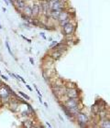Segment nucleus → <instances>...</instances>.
<instances>
[{
	"label": "nucleus",
	"instance_id": "1",
	"mask_svg": "<svg viewBox=\"0 0 110 128\" xmlns=\"http://www.w3.org/2000/svg\"><path fill=\"white\" fill-rule=\"evenodd\" d=\"M74 120L77 123L78 126L80 127H87L89 126V123H90V118L85 112H83V111H81L74 116Z\"/></svg>",
	"mask_w": 110,
	"mask_h": 128
},
{
	"label": "nucleus",
	"instance_id": "2",
	"mask_svg": "<svg viewBox=\"0 0 110 128\" xmlns=\"http://www.w3.org/2000/svg\"><path fill=\"white\" fill-rule=\"evenodd\" d=\"M75 30H76V23L73 20H71L67 24H65L64 26L62 27V33L64 37L73 36L75 33Z\"/></svg>",
	"mask_w": 110,
	"mask_h": 128
},
{
	"label": "nucleus",
	"instance_id": "3",
	"mask_svg": "<svg viewBox=\"0 0 110 128\" xmlns=\"http://www.w3.org/2000/svg\"><path fill=\"white\" fill-rule=\"evenodd\" d=\"M64 106H66L68 109L71 108H75V107L82 106V100L81 97L77 98H65V100L62 102Z\"/></svg>",
	"mask_w": 110,
	"mask_h": 128
},
{
	"label": "nucleus",
	"instance_id": "4",
	"mask_svg": "<svg viewBox=\"0 0 110 128\" xmlns=\"http://www.w3.org/2000/svg\"><path fill=\"white\" fill-rule=\"evenodd\" d=\"M11 95L5 86L3 85L0 87V102L2 104H8L11 100Z\"/></svg>",
	"mask_w": 110,
	"mask_h": 128
},
{
	"label": "nucleus",
	"instance_id": "5",
	"mask_svg": "<svg viewBox=\"0 0 110 128\" xmlns=\"http://www.w3.org/2000/svg\"><path fill=\"white\" fill-rule=\"evenodd\" d=\"M65 98H77L81 97V91L78 89V87L73 88H65L64 96Z\"/></svg>",
	"mask_w": 110,
	"mask_h": 128
},
{
	"label": "nucleus",
	"instance_id": "6",
	"mask_svg": "<svg viewBox=\"0 0 110 128\" xmlns=\"http://www.w3.org/2000/svg\"><path fill=\"white\" fill-rule=\"evenodd\" d=\"M40 11H41V16H49V12H50L49 1H47V0H41L40 2Z\"/></svg>",
	"mask_w": 110,
	"mask_h": 128
},
{
	"label": "nucleus",
	"instance_id": "7",
	"mask_svg": "<svg viewBox=\"0 0 110 128\" xmlns=\"http://www.w3.org/2000/svg\"><path fill=\"white\" fill-rule=\"evenodd\" d=\"M68 19L73 18L71 16V12H69L67 10V8H66V9H63V10L61 11V13H60V15L58 16V18H57V22L59 23V22L65 21V20H68Z\"/></svg>",
	"mask_w": 110,
	"mask_h": 128
},
{
	"label": "nucleus",
	"instance_id": "8",
	"mask_svg": "<svg viewBox=\"0 0 110 128\" xmlns=\"http://www.w3.org/2000/svg\"><path fill=\"white\" fill-rule=\"evenodd\" d=\"M31 10H32V14H31L32 18H39V16L41 15L40 2L34 3V4L31 6Z\"/></svg>",
	"mask_w": 110,
	"mask_h": 128
},
{
	"label": "nucleus",
	"instance_id": "9",
	"mask_svg": "<svg viewBox=\"0 0 110 128\" xmlns=\"http://www.w3.org/2000/svg\"><path fill=\"white\" fill-rule=\"evenodd\" d=\"M27 5V0H16L14 2L13 6H15L16 10L18 11V13H21L22 9L25 8V6Z\"/></svg>",
	"mask_w": 110,
	"mask_h": 128
},
{
	"label": "nucleus",
	"instance_id": "10",
	"mask_svg": "<svg viewBox=\"0 0 110 128\" xmlns=\"http://www.w3.org/2000/svg\"><path fill=\"white\" fill-rule=\"evenodd\" d=\"M63 54L62 51L58 50H51V53H50V58L52 60H58L63 56Z\"/></svg>",
	"mask_w": 110,
	"mask_h": 128
},
{
	"label": "nucleus",
	"instance_id": "11",
	"mask_svg": "<svg viewBox=\"0 0 110 128\" xmlns=\"http://www.w3.org/2000/svg\"><path fill=\"white\" fill-rule=\"evenodd\" d=\"M61 109L63 111V112L65 114V115L67 116L69 119H72V120H74V116H73L72 114L70 112V111H69V109H68L67 107L66 106H64L63 105V104H61Z\"/></svg>",
	"mask_w": 110,
	"mask_h": 128
},
{
	"label": "nucleus",
	"instance_id": "12",
	"mask_svg": "<svg viewBox=\"0 0 110 128\" xmlns=\"http://www.w3.org/2000/svg\"><path fill=\"white\" fill-rule=\"evenodd\" d=\"M100 127L102 128H110V120L109 117L100 120Z\"/></svg>",
	"mask_w": 110,
	"mask_h": 128
},
{
	"label": "nucleus",
	"instance_id": "13",
	"mask_svg": "<svg viewBox=\"0 0 110 128\" xmlns=\"http://www.w3.org/2000/svg\"><path fill=\"white\" fill-rule=\"evenodd\" d=\"M21 13L25 14V15H27V16H31V14H32V10H31V6L27 4V5L25 6V8L22 9Z\"/></svg>",
	"mask_w": 110,
	"mask_h": 128
},
{
	"label": "nucleus",
	"instance_id": "14",
	"mask_svg": "<svg viewBox=\"0 0 110 128\" xmlns=\"http://www.w3.org/2000/svg\"><path fill=\"white\" fill-rule=\"evenodd\" d=\"M22 126H24V127H29V128H31V127H34V124H33V122L30 120H26L24 122H22Z\"/></svg>",
	"mask_w": 110,
	"mask_h": 128
},
{
	"label": "nucleus",
	"instance_id": "15",
	"mask_svg": "<svg viewBox=\"0 0 110 128\" xmlns=\"http://www.w3.org/2000/svg\"><path fill=\"white\" fill-rule=\"evenodd\" d=\"M20 16H21V18L23 19L24 21H26L27 23H29V24H30V20L32 18V16H27V15H25V14H23V13H20Z\"/></svg>",
	"mask_w": 110,
	"mask_h": 128
},
{
	"label": "nucleus",
	"instance_id": "16",
	"mask_svg": "<svg viewBox=\"0 0 110 128\" xmlns=\"http://www.w3.org/2000/svg\"><path fill=\"white\" fill-rule=\"evenodd\" d=\"M91 111H92V112H93L94 115H97V114H98V112H99V106L94 104V105L92 106Z\"/></svg>",
	"mask_w": 110,
	"mask_h": 128
},
{
	"label": "nucleus",
	"instance_id": "17",
	"mask_svg": "<svg viewBox=\"0 0 110 128\" xmlns=\"http://www.w3.org/2000/svg\"><path fill=\"white\" fill-rule=\"evenodd\" d=\"M6 47H7V48H8V52H9V54H10L11 56L13 57L14 59H15V60H17V59H16V57H15V55H14V54H13V52H12V51H11L10 46H9V43H8V40H7V41H6Z\"/></svg>",
	"mask_w": 110,
	"mask_h": 128
},
{
	"label": "nucleus",
	"instance_id": "18",
	"mask_svg": "<svg viewBox=\"0 0 110 128\" xmlns=\"http://www.w3.org/2000/svg\"><path fill=\"white\" fill-rule=\"evenodd\" d=\"M19 95H21L22 96V98H24L26 101H29V100H30V97L28 94H24L23 92H21V91H19Z\"/></svg>",
	"mask_w": 110,
	"mask_h": 128
},
{
	"label": "nucleus",
	"instance_id": "19",
	"mask_svg": "<svg viewBox=\"0 0 110 128\" xmlns=\"http://www.w3.org/2000/svg\"><path fill=\"white\" fill-rule=\"evenodd\" d=\"M21 115L22 116H26V117H29V116H30L31 115V114L30 112V111L29 110H26V111H23V112H21Z\"/></svg>",
	"mask_w": 110,
	"mask_h": 128
},
{
	"label": "nucleus",
	"instance_id": "20",
	"mask_svg": "<svg viewBox=\"0 0 110 128\" xmlns=\"http://www.w3.org/2000/svg\"><path fill=\"white\" fill-rule=\"evenodd\" d=\"M16 79H17V80H21L22 82H23V83H25V84H26V80H24V78H23V77H21V76H20V75H19V74H18V75H16Z\"/></svg>",
	"mask_w": 110,
	"mask_h": 128
},
{
	"label": "nucleus",
	"instance_id": "21",
	"mask_svg": "<svg viewBox=\"0 0 110 128\" xmlns=\"http://www.w3.org/2000/svg\"><path fill=\"white\" fill-rule=\"evenodd\" d=\"M33 86H34V88H35L36 92H37L38 95H39V97H40V98H42V94H41V92H40V91L39 90V88L37 87V85H35V84H33Z\"/></svg>",
	"mask_w": 110,
	"mask_h": 128
},
{
	"label": "nucleus",
	"instance_id": "22",
	"mask_svg": "<svg viewBox=\"0 0 110 128\" xmlns=\"http://www.w3.org/2000/svg\"><path fill=\"white\" fill-rule=\"evenodd\" d=\"M20 37H21L24 40H26V41H27L28 43H31V40H30V38H26L25 36H23V35H21Z\"/></svg>",
	"mask_w": 110,
	"mask_h": 128
},
{
	"label": "nucleus",
	"instance_id": "23",
	"mask_svg": "<svg viewBox=\"0 0 110 128\" xmlns=\"http://www.w3.org/2000/svg\"><path fill=\"white\" fill-rule=\"evenodd\" d=\"M0 77L2 78V79H3L4 80H6V82H8V78L7 77L6 75H4V74H0Z\"/></svg>",
	"mask_w": 110,
	"mask_h": 128
},
{
	"label": "nucleus",
	"instance_id": "24",
	"mask_svg": "<svg viewBox=\"0 0 110 128\" xmlns=\"http://www.w3.org/2000/svg\"><path fill=\"white\" fill-rule=\"evenodd\" d=\"M57 42H58V41H56V40H51V43L50 44V48H52V47H53Z\"/></svg>",
	"mask_w": 110,
	"mask_h": 128
},
{
	"label": "nucleus",
	"instance_id": "25",
	"mask_svg": "<svg viewBox=\"0 0 110 128\" xmlns=\"http://www.w3.org/2000/svg\"><path fill=\"white\" fill-rule=\"evenodd\" d=\"M8 72V75L10 76V77H12V78H16V74H14V73H11L9 70H7Z\"/></svg>",
	"mask_w": 110,
	"mask_h": 128
},
{
	"label": "nucleus",
	"instance_id": "26",
	"mask_svg": "<svg viewBox=\"0 0 110 128\" xmlns=\"http://www.w3.org/2000/svg\"><path fill=\"white\" fill-rule=\"evenodd\" d=\"M29 60H30V64H31V65H34V64H35V63H34V60H33V58H31V57H30Z\"/></svg>",
	"mask_w": 110,
	"mask_h": 128
},
{
	"label": "nucleus",
	"instance_id": "27",
	"mask_svg": "<svg viewBox=\"0 0 110 128\" xmlns=\"http://www.w3.org/2000/svg\"><path fill=\"white\" fill-rule=\"evenodd\" d=\"M40 36H41V37L43 38H44V40H46V38H46V36H45V34H44L43 32H41V33H40Z\"/></svg>",
	"mask_w": 110,
	"mask_h": 128
},
{
	"label": "nucleus",
	"instance_id": "28",
	"mask_svg": "<svg viewBox=\"0 0 110 128\" xmlns=\"http://www.w3.org/2000/svg\"><path fill=\"white\" fill-rule=\"evenodd\" d=\"M26 87H27V88L29 89V90H30V92H32V88H31V87H30V85H28V84H26Z\"/></svg>",
	"mask_w": 110,
	"mask_h": 128
},
{
	"label": "nucleus",
	"instance_id": "29",
	"mask_svg": "<svg viewBox=\"0 0 110 128\" xmlns=\"http://www.w3.org/2000/svg\"><path fill=\"white\" fill-rule=\"evenodd\" d=\"M16 0H8V2H9V4H11V5L13 6V4H14V2H15Z\"/></svg>",
	"mask_w": 110,
	"mask_h": 128
},
{
	"label": "nucleus",
	"instance_id": "30",
	"mask_svg": "<svg viewBox=\"0 0 110 128\" xmlns=\"http://www.w3.org/2000/svg\"><path fill=\"white\" fill-rule=\"evenodd\" d=\"M46 126H48V127H51V124L49 123V122H46Z\"/></svg>",
	"mask_w": 110,
	"mask_h": 128
},
{
	"label": "nucleus",
	"instance_id": "31",
	"mask_svg": "<svg viewBox=\"0 0 110 128\" xmlns=\"http://www.w3.org/2000/svg\"><path fill=\"white\" fill-rule=\"evenodd\" d=\"M3 1H4V2L6 3V5H9V2H8V0H3Z\"/></svg>",
	"mask_w": 110,
	"mask_h": 128
},
{
	"label": "nucleus",
	"instance_id": "32",
	"mask_svg": "<svg viewBox=\"0 0 110 128\" xmlns=\"http://www.w3.org/2000/svg\"><path fill=\"white\" fill-rule=\"evenodd\" d=\"M43 104H44V106L46 107V108H48L49 107V105H48V104H47V102H42Z\"/></svg>",
	"mask_w": 110,
	"mask_h": 128
},
{
	"label": "nucleus",
	"instance_id": "33",
	"mask_svg": "<svg viewBox=\"0 0 110 128\" xmlns=\"http://www.w3.org/2000/svg\"><path fill=\"white\" fill-rule=\"evenodd\" d=\"M59 118L61 119V121H62V122H63V118H62V116H61V114H59Z\"/></svg>",
	"mask_w": 110,
	"mask_h": 128
},
{
	"label": "nucleus",
	"instance_id": "34",
	"mask_svg": "<svg viewBox=\"0 0 110 128\" xmlns=\"http://www.w3.org/2000/svg\"><path fill=\"white\" fill-rule=\"evenodd\" d=\"M1 86H3V82H2V80L0 79V87H1Z\"/></svg>",
	"mask_w": 110,
	"mask_h": 128
},
{
	"label": "nucleus",
	"instance_id": "35",
	"mask_svg": "<svg viewBox=\"0 0 110 128\" xmlns=\"http://www.w3.org/2000/svg\"><path fill=\"white\" fill-rule=\"evenodd\" d=\"M2 9H3V12H7V8H3Z\"/></svg>",
	"mask_w": 110,
	"mask_h": 128
},
{
	"label": "nucleus",
	"instance_id": "36",
	"mask_svg": "<svg viewBox=\"0 0 110 128\" xmlns=\"http://www.w3.org/2000/svg\"><path fill=\"white\" fill-rule=\"evenodd\" d=\"M48 40H50V41H51V40H52V38H49Z\"/></svg>",
	"mask_w": 110,
	"mask_h": 128
},
{
	"label": "nucleus",
	"instance_id": "37",
	"mask_svg": "<svg viewBox=\"0 0 110 128\" xmlns=\"http://www.w3.org/2000/svg\"><path fill=\"white\" fill-rule=\"evenodd\" d=\"M0 28H2V25H1V21H0Z\"/></svg>",
	"mask_w": 110,
	"mask_h": 128
},
{
	"label": "nucleus",
	"instance_id": "38",
	"mask_svg": "<svg viewBox=\"0 0 110 128\" xmlns=\"http://www.w3.org/2000/svg\"><path fill=\"white\" fill-rule=\"evenodd\" d=\"M0 74H1V70H0Z\"/></svg>",
	"mask_w": 110,
	"mask_h": 128
},
{
	"label": "nucleus",
	"instance_id": "39",
	"mask_svg": "<svg viewBox=\"0 0 110 128\" xmlns=\"http://www.w3.org/2000/svg\"><path fill=\"white\" fill-rule=\"evenodd\" d=\"M47 1H50V0H47Z\"/></svg>",
	"mask_w": 110,
	"mask_h": 128
},
{
	"label": "nucleus",
	"instance_id": "40",
	"mask_svg": "<svg viewBox=\"0 0 110 128\" xmlns=\"http://www.w3.org/2000/svg\"><path fill=\"white\" fill-rule=\"evenodd\" d=\"M0 104H1V102H0Z\"/></svg>",
	"mask_w": 110,
	"mask_h": 128
}]
</instances>
